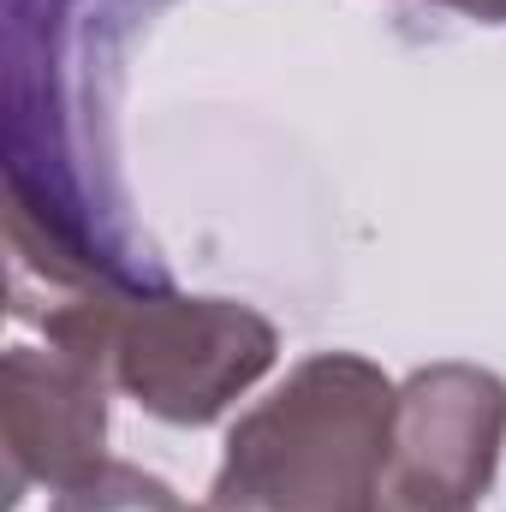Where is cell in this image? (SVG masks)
<instances>
[{
  "instance_id": "cell-8",
  "label": "cell",
  "mask_w": 506,
  "mask_h": 512,
  "mask_svg": "<svg viewBox=\"0 0 506 512\" xmlns=\"http://www.w3.org/2000/svg\"><path fill=\"white\" fill-rule=\"evenodd\" d=\"M381 512H471V507H429V501H405V495H387Z\"/></svg>"
},
{
  "instance_id": "cell-2",
  "label": "cell",
  "mask_w": 506,
  "mask_h": 512,
  "mask_svg": "<svg viewBox=\"0 0 506 512\" xmlns=\"http://www.w3.org/2000/svg\"><path fill=\"white\" fill-rule=\"evenodd\" d=\"M399 387L358 352L304 358L227 435L203 512H381Z\"/></svg>"
},
{
  "instance_id": "cell-3",
  "label": "cell",
  "mask_w": 506,
  "mask_h": 512,
  "mask_svg": "<svg viewBox=\"0 0 506 512\" xmlns=\"http://www.w3.org/2000/svg\"><path fill=\"white\" fill-rule=\"evenodd\" d=\"M42 340L90 352L108 382L167 423H215L274 364V328L233 298H179L161 286H90L54 292L42 310Z\"/></svg>"
},
{
  "instance_id": "cell-7",
  "label": "cell",
  "mask_w": 506,
  "mask_h": 512,
  "mask_svg": "<svg viewBox=\"0 0 506 512\" xmlns=\"http://www.w3.org/2000/svg\"><path fill=\"white\" fill-rule=\"evenodd\" d=\"M441 6H453L465 18H483V24H506V0H441Z\"/></svg>"
},
{
  "instance_id": "cell-4",
  "label": "cell",
  "mask_w": 506,
  "mask_h": 512,
  "mask_svg": "<svg viewBox=\"0 0 506 512\" xmlns=\"http://www.w3.org/2000/svg\"><path fill=\"white\" fill-rule=\"evenodd\" d=\"M506 441V382L477 364H435L399 387L387 489L429 507H477Z\"/></svg>"
},
{
  "instance_id": "cell-1",
  "label": "cell",
  "mask_w": 506,
  "mask_h": 512,
  "mask_svg": "<svg viewBox=\"0 0 506 512\" xmlns=\"http://www.w3.org/2000/svg\"><path fill=\"white\" fill-rule=\"evenodd\" d=\"M161 0H6V227L18 280L54 292L161 286L114 179V78Z\"/></svg>"
},
{
  "instance_id": "cell-6",
  "label": "cell",
  "mask_w": 506,
  "mask_h": 512,
  "mask_svg": "<svg viewBox=\"0 0 506 512\" xmlns=\"http://www.w3.org/2000/svg\"><path fill=\"white\" fill-rule=\"evenodd\" d=\"M54 512H191L161 477H143L137 465L102 459L90 477H78L72 489H60Z\"/></svg>"
},
{
  "instance_id": "cell-5",
  "label": "cell",
  "mask_w": 506,
  "mask_h": 512,
  "mask_svg": "<svg viewBox=\"0 0 506 512\" xmlns=\"http://www.w3.org/2000/svg\"><path fill=\"white\" fill-rule=\"evenodd\" d=\"M108 435V370L66 346H12L0 376V441H6V501L18 507L36 483L54 495L102 465Z\"/></svg>"
}]
</instances>
